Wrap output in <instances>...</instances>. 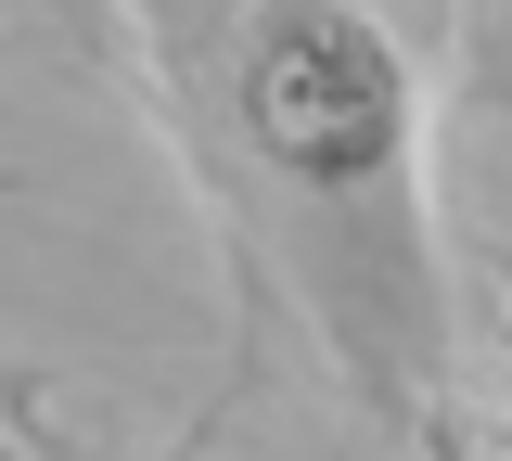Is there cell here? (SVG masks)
<instances>
[{
  "label": "cell",
  "instance_id": "cell-1",
  "mask_svg": "<svg viewBox=\"0 0 512 461\" xmlns=\"http://www.w3.org/2000/svg\"><path fill=\"white\" fill-rule=\"evenodd\" d=\"M103 39L205 193L244 308H282L359 410L423 436L448 410V244L397 26L372 0H103Z\"/></svg>",
  "mask_w": 512,
  "mask_h": 461
},
{
  "label": "cell",
  "instance_id": "cell-2",
  "mask_svg": "<svg viewBox=\"0 0 512 461\" xmlns=\"http://www.w3.org/2000/svg\"><path fill=\"white\" fill-rule=\"evenodd\" d=\"M423 461H474V436H461V410H436V423H423Z\"/></svg>",
  "mask_w": 512,
  "mask_h": 461
},
{
  "label": "cell",
  "instance_id": "cell-3",
  "mask_svg": "<svg viewBox=\"0 0 512 461\" xmlns=\"http://www.w3.org/2000/svg\"><path fill=\"white\" fill-rule=\"evenodd\" d=\"M500 346H512V282H500Z\"/></svg>",
  "mask_w": 512,
  "mask_h": 461
}]
</instances>
